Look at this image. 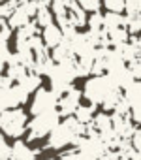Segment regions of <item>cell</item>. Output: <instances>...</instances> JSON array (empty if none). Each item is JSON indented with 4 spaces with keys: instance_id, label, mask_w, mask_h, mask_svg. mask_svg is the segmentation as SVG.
<instances>
[{
    "instance_id": "cell-30",
    "label": "cell",
    "mask_w": 141,
    "mask_h": 160,
    "mask_svg": "<svg viewBox=\"0 0 141 160\" xmlns=\"http://www.w3.org/2000/svg\"><path fill=\"white\" fill-rule=\"evenodd\" d=\"M8 2H10V6L15 10V8H19V6H23V4H27L28 2V0H8Z\"/></svg>"
},
{
    "instance_id": "cell-31",
    "label": "cell",
    "mask_w": 141,
    "mask_h": 160,
    "mask_svg": "<svg viewBox=\"0 0 141 160\" xmlns=\"http://www.w3.org/2000/svg\"><path fill=\"white\" fill-rule=\"evenodd\" d=\"M4 23H6V21H4V19H2V17H0V27H2V25H4Z\"/></svg>"
},
{
    "instance_id": "cell-22",
    "label": "cell",
    "mask_w": 141,
    "mask_h": 160,
    "mask_svg": "<svg viewBox=\"0 0 141 160\" xmlns=\"http://www.w3.org/2000/svg\"><path fill=\"white\" fill-rule=\"evenodd\" d=\"M126 15H139L141 13V0H124Z\"/></svg>"
},
{
    "instance_id": "cell-6",
    "label": "cell",
    "mask_w": 141,
    "mask_h": 160,
    "mask_svg": "<svg viewBox=\"0 0 141 160\" xmlns=\"http://www.w3.org/2000/svg\"><path fill=\"white\" fill-rule=\"evenodd\" d=\"M34 92H36V94H34V100H32V106H30V113H32V115H38V113H41V111H47V109L56 108L58 94H56L53 89L47 91V89L38 87Z\"/></svg>"
},
{
    "instance_id": "cell-23",
    "label": "cell",
    "mask_w": 141,
    "mask_h": 160,
    "mask_svg": "<svg viewBox=\"0 0 141 160\" xmlns=\"http://www.w3.org/2000/svg\"><path fill=\"white\" fill-rule=\"evenodd\" d=\"M104 8H107V12H124V0H102Z\"/></svg>"
},
{
    "instance_id": "cell-7",
    "label": "cell",
    "mask_w": 141,
    "mask_h": 160,
    "mask_svg": "<svg viewBox=\"0 0 141 160\" xmlns=\"http://www.w3.org/2000/svg\"><path fill=\"white\" fill-rule=\"evenodd\" d=\"M49 134H51L49 139H47V147H49V149H62V147L70 145V141H72V138H74V132L70 130L62 121H60Z\"/></svg>"
},
{
    "instance_id": "cell-11",
    "label": "cell",
    "mask_w": 141,
    "mask_h": 160,
    "mask_svg": "<svg viewBox=\"0 0 141 160\" xmlns=\"http://www.w3.org/2000/svg\"><path fill=\"white\" fill-rule=\"evenodd\" d=\"M17 85L21 87V89H25L28 94L30 92H34L38 87H41V77L38 75V73H34V72H27L19 81H17Z\"/></svg>"
},
{
    "instance_id": "cell-18",
    "label": "cell",
    "mask_w": 141,
    "mask_h": 160,
    "mask_svg": "<svg viewBox=\"0 0 141 160\" xmlns=\"http://www.w3.org/2000/svg\"><path fill=\"white\" fill-rule=\"evenodd\" d=\"M90 124L96 128L98 134L104 132V130H109V128H111V115H107V113H98L96 117H92Z\"/></svg>"
},
{
    "instance_id": "cell-16",
    "label": "cell",
    "mask_w": 141,
    "mask_h": 160,
    "mask_svg": "<svg viewBox=\"0 0 141 160\" xmlns=\"http://www.w3.org/2000/svg\"><path fill=\"white\" fill-rule=\"evenodd\" d=\"M126 17L119 12H107L104 15V28H115V27H124Z\"/></svg>"
},
{
    "instance_id": "cell-8",
    "label": "cell",
    "mask_w": 141,
    "mask_h": 160,
    "mask_svg": "<svg viewBox=\"0 0 141 160\" xmlns=\"http://www.w3.org/2000/svg\"><path fill=\"white\" fill-rule=\"evenodd\" d=\"M38 149H30L25 141H15L10 147V158L8 160H36Z\"/></svg>"
},
{
    "instance_id": "cell-9",
    "label": "cell",
    "mask_w": 141,
    "mask_h": 160,
    "mask_svg": "<svg viewBox=\"0 0 141 160\" xmlns=\"http://www.w3.org/2000/svg\"><path fill=\"white\" fill-rule=\"evenodd\" d=\"M41 42H43V45L47 47V49H53L55 45H58L60 42H62V30H60V27L58 25H47V27H43V30H41Z\"/></svg>"
},
{
    "instance_id": "cell-25",
    "label": "cell",
    "mask_w": 141,
    "mask_h": 160,
    "mask_svg": "<svg viewBox=\"0 0 141 160\" xmlns=\"http://www.w3.org/2000/svg\"><path fill=\"white\" fill-rule=\"evenodd\" d=\"M60 160H92V158H89L87 154H83V152H79L75 147L72 149V151H68L66 154H62V158Z\"/></svg>"
},
{
    "instance_id": "cell-24",
    "label": "cell",
    "mask_w": 141,
    "mask_h": 160,
    "mask_svg": "<svg viewBox=\"0 0 141 160\" xmlns=\"http://www.w3.org/2000/svg\"><path fill=\"white\" fill-rule=\"evenodd\" d=\"M126 68L130 70V73L134 75V79H139L141 77V60L139 58H134V60L126 62Z\"/></svg>"
},
{
    "instance_id": "cell-21",
    "label": "cell",
    "mask_w": 141,
    "mask_h": 160,
    "mask_svg": "<svg viewBox=\"0 0 141 160\" xmlns=\"http://www.w3.org/2000/svg\"><path fill=\"white\" fill-rule=\"evenodd\" d=\"M75 2L85 10V12H100L102 8V0H75Z\"/></svg>"
},
{
    "instance_id": "cell-29",
    "label": "cell",
    "mask_w": 141,
    "mask_h": 160,
    "mask_svg": "<svg viewBox=\"0 0 141 160\" xmlns=\"http://www.w3.org/2000/svg\"><path fill=\"white\" fill-rule=\"evenodd\" d=\"M12 12H13V8L10 6L8 0H6V2H0V17H2V19H8Z\"/></svg>"
},
{
    "instance_id": "cell-1",
    "label": "cell",
    "mask_w": 141,
    "mask_h": 160,
    "mask_svg": "<svg viewBox=\"0 0 141 160\" xmlns=\"http://www.w3.org/2000/svg\"><path fill=\"white\" fill-rule=\"evenodd\" d=\"M60 122V113L56 108L41 111L38 115H34V119L30 122H27V130H28V141L34 139H41L43 136H47L56 124Z\"/></svg>"
},
{
    "instance_id": "cell-14",
    "label": "cell",
    "mask_w": 141,
    "mask_h": 160,
    "mask_svg": "<svg viewBox=\"0 0 141 160\" xmlns=\"http://www.w3.org/2000/svg\"><path fill=\"white\" fill-rule=\"evenodd\" d=\"M34 23L38 25V27H47V25H51L53 23V12H51V8L49 6H40L38 10H36V13H34Z\"/></svg>"
},
{
    "instance_id": "cell-4",
    "label": "cell",
    "mask_w": 141,
    "mask_h": 160,
    "mask_svg": "<svg viewBox=\"0 0 141 160\" xmlns=\"http://www.w3.org/2000/svg\"><path fill=\"white\" fill-rule=\"evenodd\" d=\"M27 100H28V92L25 89H21L19 85L12 83L10 87L0 89V111L23 106V104H27Z\"/></svg>"
},
{
    "instance_id": "cell-19",
    "label": "cell",
    "mask_w": 141,
    "mask_h": 160,
    "mask_svg": "<svg viewBox=\"0 0 141 160\" xmlns=\"http://www.w3.org/2000/svg\"><path fill=\"white\" fill-rule=\"evenodd\" d=\"M87 25H89V30L90 32H98L104 28V15L100 12H92L90 17H87Z\"/></svg>"
},
{
    "instance_id": "cell-13",
    "label": "cell",
    "mask_w": 141,
    "mask_h": 160,
    "mask_svg": "<svg viewBox=\"0 0 141 160\" xmlns=\"http://www.w3.org/2000/svg\"><path fill=\"white\" fill-rule=\"evenodd\" d=\"M30 19H32V17L28 15V12L25 10V6H19V8H15V10L10 13L8 25H10L12 28H19V27H23V25H27Z\"/></svg>"
},
{
    "instance_id": "cell-10",
    "label": "cell",
    "mask_w": 141,
    "mask_h": 160,
    "mask_svg": "<svg viewBox=\"0 0 141 160\" xmlns=\"http://www.w3.org/2000/svg\"><path fill=\"white\" fill-rule=\"evenodd\" d=\"M122 98L128 102L130 108H135L141 104V85H139V79H135V81H132L128 87L122 89Z\"/></svg>"
},
{
    "instance_id": "cell-32",
    "label": "cell",
    "mask_w": 141,
    "mask_h": 160,
    "mask_svg": "<svg viewBox=\"0 0 141 160\" xmlns=\"http://www.w3.org/2000/svg\"><path fill=\"white\" fill-rule=\"evenodd\" d=\"M0 2H6V0H0Z\"/></svg>"
},
{
    "instance_id": "cell-3",
    "label": "cell",
    "mask_w": 141,
    "mask_h": 160,
    "mask_svg": "<svg viewBox=\"0 0 141 160\" xmlns=\"http://www.w3.org/2000/svg\"><path fill=\"white\" fill-rule=\"evenodd\" d=\"M115 87H117V85L109 79L107 73L94 75V77H90L89 81L85 83L83 94H81V96H85L92 106H100V102L104 100V96H105L111 89H115ZM117 89H119V87H117Z\"/></svg>"
},
{
    "instance_id": "cell-15",
    "label": "cell",
    "mask_w": 141,
    "mask_h": 160,
    "mask_svg": "<svg viewBox=\"0 0 141 160\" xmlns=\"http://www.w3.org/2000/svg\"><path fill=\"white\" fill-rule=\"evenodd\" d=\"M120 96H122V91L115 87V89H111V91L104 96V100L100 102V106H102L105 111H113V108L117 106V102L120 100Z\"/></svg>"
},
{
    "instance_id": "cell-26",
    "label": "cell",
    "mask_w": 141,
    "mask_h": 160,
    "mask_svg": "<svg viewBox=\"0 0 141 160\" xmlns=\"http://www.w3.org/2000/svg\"><path fill=\"white\" fill-rule=\"evenodd\" d=\"M10 57H12V53L8 49V43H0V70H4V66L8 64Z\"/></svg>"
},
{
    "instance_id": "cell-27",
    "label": "cell",
    "mask_w": 141,
    "mask_h": 160,
    "mask_svg": "<svg viewBox=\"0 0 141 160\" xmlns=\"http://www.w3.org/2000/svg\"><path fill=\"white\" fill-rule=\"evenodd\" d=\"M128 139H130V145H132L135 151H141V130H139L137 126H135V130L132 132V136H130Z\"/></svg>"
},
{
    "instance_id": "cell-17",
    "label": "cell",
    "mask_w": 141,
    "mask_h": 160,
    "mask_svg": "<svg viewBox=\"0 0 141 160\" xmlns=\"http://www.w3.org/2000/svg\"><path fill=\"white\" fill-rule=\"evenodd\" d=\"M94 109H96V106H77L75 108V111H74V117L79 121V122H83V124H87V122H90L92 121V117H94Z\"/></svg>"
},
{
    "instance_id": "cell-5",
    "label": "cell",
    "mask_w": 141,
    "mask_h": 160,
    "mask_svg": "<svg viewBox=\"0 0 141 160\" xmlns=\"http://www.w3.org/2000/svg\"><path fill=\"white\" fill-rule=\"evenodd\" d=\"M81 102V91L74 85H70L60 96H58V102H56V108H58V113L60 117H68V115H74L75 108L79 106Z\"/></svg>"
},
{
    "instance_id": "cell-12",
    "label": "cell",
    "mask_w": 141,
    "mask_h": 160,
    "mask_svg": "<svg viewBox=\"0 0 141 160\" xmlns=\"http://www.w3.org/2000/svg\"><path fill=\"white\" fill-rule=\"evenodd\" d=\"M105 34H107V42H109V47H117L124 42H128L130 34L124 27H115V28H105Z\"/></svg>"
},
{
    "instance_id": "cell-28",
    "label": "cell",
    "mask_w": 141,
    "mask_h": 160,
    "mask_svg": "<svg viewBox=\"0 0 141 160\" xmlns=\"http://www.w3.org/2000/svg\"><path fill=\"white\" fill-rule=\"evenodd\" d=\"M8 158H10V145L0 136V160H8Z\"/></svg>"
},
{
    "instance_id": "cell-2",
    "label": "cell",
    "mask_w": 141,
    "mask_h": 160,
    "mask_svg": "<svg viewBox=\"0 0 141 160\" xmlns=\"http://www.w3.org/2000/svg\"><path fill=\"white\" fill-rule=\"evenodd\" d=\"M27 122H28V117L21 108L0 111V130L6 136H12V138L23 136L27 130Z\"/></svg>"
},
{
    "instance_id": "cell-20",
    "label": "cell",
    "mask_w": 141,
    "mask_h": 160,
    "mask_svg": "<svg viewBox=\"0 0 141 160\" xmlns=\"http://www.w3.org/2000/svg\"><path fill=\"white\" fill-rule=\"evenodd\" d=\"M124 28L128 30V34H137L141 28V13L139 15H126Z\"/></svg>"
}]
</instances>
